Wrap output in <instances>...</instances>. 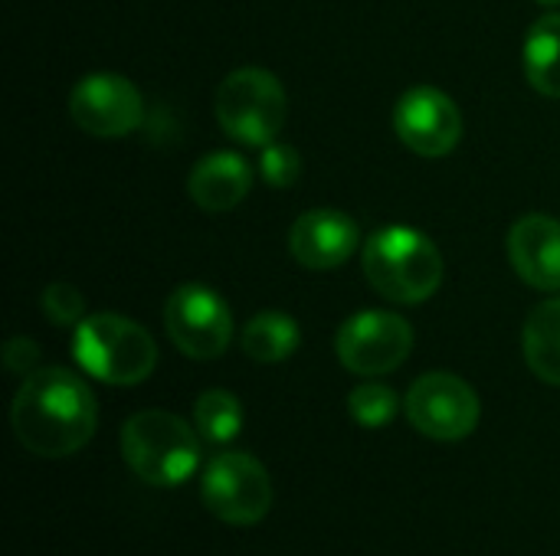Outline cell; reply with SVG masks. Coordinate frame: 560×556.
Listing matches in <instances>:
<instances>
[{
	"instance_id": "6da1fadb",
	"label": "cell",
	"mask_w": 560,
	"mask_h": 556,
	"mask_svg": "<svg viewBox=\"0 0 560 556\" xmlns=\"http://www.w3.org/2000/svg\"><path fill=\"white\" fill-rule=\"evenodd\" d=\"M10 423L16 442L39 459H66L89 446L98 406L85 380L66 367L33 370L13 397Z\"/></svg>"
},
{
	"instance_id": "3957f363",
	"label": "cell",
	"mask_w": 560,
	"mask_h": 556,
	"mask_svg": "<svg viewBox=\"0 0 560 556\" xmlns=\"http://www.w3.org/2000/svg\"><path fill=\"white\" fill-rule=\"evenodd\" d=\"M121 456L151 488H174L200 465V433L167 410H141L121 426Z\"/></svg>"
},
{
	"instance_id": "9a60e30c",
	"label": "cell",
	"mask_w": 560,
	"mask_h": 556,
	"mask_svg": "<svg viewBox=\"0 0 560 556\" xmlns=\"http://www.w3.org/2000/svg\"><path fill=\"white\" fill-rule=\"evenodd\" d=\"M522 351L532 367V374L551 387H560V298L541 301L522 334Z\"/></svg>"
},
{
	"instance_id": "7c38bea8",
	"label": "cell",
	"mask_w": 560,
	"mask_h": 556,
	"mask_svg": "<svg viewBox=\"0 0 560 556\" xmlns=\"http://www.w3.org/2000/svg\"><path fill=\"white\" fill-rule=\"evenodd\" d=\"M361 242L358 223L341 210H308L295 220L289 233V249L305 269H338Z\"/></svg>"
},
{
	"instance_id": "5bb4252c",
	"label": "cell",
	"mask_w": 560,
	"mask_h": 556,
	"mask_svg": "<svg viewBox=\"0 0 560 556\" xmlns=\"http://www.w3.org/2000/svg\"><path fill=\"white\" fill-rule=\"evenodd\" d=\"M249 187H253V167L246 157H240L233 151L203 154L187 177V190H190L194 203L207 213L233 210L236 203L246 200Z\"/></svg>"
},
{
	"instance_id": "4fadbf2b",
	"label": "cell",
	"mask_w": 560,
	"mask_h": 556,
	"mask_svg": "<svg viewBox=\"0 0 560 556\" xmlns=\"http://www.w3.org/2000/svg\"><path fill=\"white\" fill-rule=\"evenodd\" d=\"M509 259L522 282L538 292H560V223L532 213L509 233Z\"/></svg>"
},
{
	"instance_id": "44dd1931",
	"label": "cell",
	"mask_w": 560,
	"mask_h": 556,
	"mask_svg": "<svg viewBox=\"0 0 560 556\" xmlns=\"http://www.w3.org/2000/svg\"><path fill=\"white\" fill-rule=\"evenodd\" d=\"M43 311H46V318L52 324L69 328V324H79L85 318V301H82V295L72 285L56 282V285H49L43 292Z\"/></svg>"
},
{
	"instance_id": "52a82bcc",
	"label": "cell",
	"mask_w": 560,
	"mask_h": 556,
	"mask_svg": "<svg viewBox=\"0 0 560 556\" xmlns=\"http://www.w3.org/2000/svg\"><path fill=\"white\" fill-rule=\"evenodd\" d=\"M407 419L433 442H463L479 426V397L456 374H423L407 393Z\"/></svg>"
},
{
	"instance_id": "8fae6325",
	"label": "cell",
	"mask_w": 560,
	"mask_h": 556,
	"mask_svg": "<svg viewBox=\"0 0 560 556\" xmlns=\"http://www.w3.org/2000/svg\"><path fill=\"white\" fill-rule=\"evenodd\" d=\"M394 131L413 154L446 157L463 138V115L446 92L417 85L400 95L394 108Z\"/></svg>"
},
{
	"instance_id": "7a4b0ae2",
	"label": "cell",
	"mask_w": 560,
	"mask_h": 556,
	"mask_svg": "<svg viewBox=\"0 0 560 556\" xmlns=\"http://www.w3.org/2000/svg\"><path fill=\"white\" fill-rule=\"evenodd\" d=\"M364 275L377 295L397 305H420L443 285V256L433 239L413 226L377 229L364 246Z\"/></svg>"
},
{
	"instance_id": "9c48e42d",
	"label": "cell",
	"mask_w": 560,
	"mask_h": 556,
	"mask_svg": "<svg viewBox=\"0 0 560 556\" xmlns=\"http://www.w3.org/2000/svg\"><path fill=\"white\" fill-rule=\"evenodd\" d=\"M413 347V328L394 311H358L335 338L338 360L358 377L394 374Z\"/></svg>"
},
{
	"instance_id": "5b68a950",
	"label": "cell",
	"mask_w": 560,
	"mask_h": 556,
	"mask_svg": "<svg viewBox=\"0 0 560 556\" xmlns=\"http://www.w3.org/2000/svg\"><path fill=\"white\" fill-rule=\"evenodd\" d=\"M217 118L233 141L266 147L279 138L289 118L285 88L269 69H236L217 88Z\"/></svg>"
},
{
	"instance_id": "2e32d148",
	"label": "cell",
	"mask_w": 560,
	"mask_h": 556,
	"mask_svg": "<svg viewBox=\"0 0 560 556\" xmlns=\"http://www.w3.org/2000/svg\"><path fill=\"white\" fill-rule=\"evenodd\" d=\"M302 331L295 324V318L282 315V311H259L256 318L246 321L243 328V351L246 357H253L256 364H282L299 351Z\"/></svg>"
},
{
	"instance_id": "30bf717a",
	"label": "cell",
	"mask_w": 560,
	"mask_h": 556,
	"mask_svg": "<svg viewBox=\"0 0 560 556\" xmlns=\"http://www.w3.org/2000/svg\"><path fill=\"white\" fill-rule=\"evenodd\" d=\"M69 115L92 138H125L144 121V102L125 75L92 72L69 92Z\"/></svg>"
},
{
	"instance_id": "d6986e66",
	"label": "cell",
	"mask_w": 560,
	"mask_h": 556,
	"mask_svg": "<svg viewBox=\"0 0 560 556\" xmlns=\"http://www.w3.org/2000/svg\"><path fill=\"white\" fill-rule=\"evenodd\" d=\"M397 393L384 383H361L348 397V413L364 429H381L397 416Z\"/></svg>"
},
{
	"instance_id": "277c9868",
	"label": "cell",
	"mask_w": 560,
	"mask_h": 556,
	"mask_svg": "<svg viewBox=\"0 0 560 556\" xmlns=\"http://www.w3.org/2000/svg\"><path fill=\"white\" fill-rule=\"evenodd\" d=\"M72 357L89 377L102 383L135 387L154 374L158 344L138 321L105 311L75 324Z\"/></svg>"
},
{
	"instance_id": "ba28073f",
	"label": "cell",
	"mask_w": 560,
	"mask_h": 556,
	"mask_svg": "<svg viewBox=\"0 0 560 556\" xmlns=\"http://www.w3.org/2000/svg\"><path fill=\"white\" fill-rule=\"evenodd\" d=\"M164 328L174 347L194 360L220 357L233 341V315L226 301L207 285H180L164 308Z\"/></svg>"
},
{
	"instance_id": "ffe728a7",
	"label": "cell",
	"mask_w": 560,
	"mask_h": 556,
	"mask_svg": "<svg viewBox=\"0 0 560 556\" xmlns=\"http://www.w3.org/2000/svg\"><path fill=\"white\" fill-rule=\"evenodd\" d=\"M259 170H262V180L276 190H289L299 184L302 177V157L292 144H266L262 147V157H259Z\"/></svg>"
},
{
	"instance_id": "ac0fdd59",
	"label": "cell",
	"mask_w": 560,
	"mask_h": 556,
	"mask_svg": "<svg viewBox=\"0 0 560 556\" xmlns=\"http://www.w3.org/2000/svg\"><path fill=\"white\" fill-rule=\"evenodd\" d=\"M194 423H197L200 439H207L213 446H223V442L240 436L243 406L226 390H207V393H200V400L194 406Z\"/></svg>"
},
{
	"instance_id": "7402d4cb",
	"label": "cell",
	"mask_w": 560,
	"mask_h": 556,
	"mask_svg": "<svg viewBox=\"0 0 560 556\" xmlns=\"http://www.w3.org/2000/svg\"><path fill=\"white\" fill-rule=\"evenodd\" d=\"M39 364V347L36 341L30 338H10L7 347H3V367L10 374H20V377H30Z\"/></svg>"
},
{
	"instance_id": "8992f818",
	"label": "cell",
	"mask_w": 560,
	"mask_h": 556,
	"mask_svg": "<svg viewBox=\"0 0 560 556\" xmlns=\"http://www.w3.org/2000/svg\"><path fill=\"white\" fill-rule=\"evenodd\" d=\"M200 498L223 524L253 528L266 521L272 508V482L259 459L246 452H220L203 469Z\"/></svg>"
},
{
	"instance_id": "603a6c76",
	"label": "cell",
	"mask_w": 560,
	"mask_h": 556,
	"mask_svg": "<svg viewBox=\"0 0 560 556\" xmlns=\"http://www.w3.org/2000/svg\"><path fill=\"white\" fill-rule=\"evenodd\" d=\"M538 3H541V7H558L560 0H538Z\"/></svg>"
},
{
	"instance_id": "e0dca14e",
	"label": "cell",
	"mask_w": 560,
	"mask_h": 556,
	"mask_svg": "<svg viewBox=\"0 0 560 556\" xmlns=\"http://www.w3.org/2000/svg\"><path fill=\"white\" fill-rule=\"evenodd\" d=\"M525 75L528 82L548 95L560 98V13L541 16L525 36Z\"/></svg>"
}]
</instances>
